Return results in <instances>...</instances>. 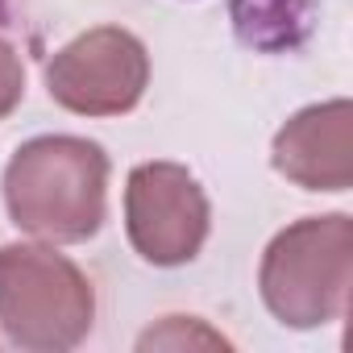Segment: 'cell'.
<instances>
[{"instance_id":"obj_1","label":"cell","mask_w":353,"mask_h":353,"mask_svg":"<svg viewBox=\"0 0 353 353\" xmlns=\"http://www.w3.org/2000/svg\"><path fill=\"white\" fill-rule=\"evenodd\" d=\"M13 225L50 245L96 237L108 208V154L88 137H34L5 166Z\"/></svg>"},{"instance_id":"obj_2","label":"cell","mask_w":353,"mask_h":353,"mask_svg":"<svg viewBox=\"0 0 353 353\" xmlns=\"http://www.w3.org/2000/svg\"><path fill=\"white\" fill-rule=\"evenodd\" d=\"M353 283V221L345 212L287 225L262 254L258 287L287 328H320L345 316Z\"/></svg>"},{"instance_id":"obj_3","label":"cell","mask_w":353,"mask_h":353,"mask_svg":"<svg viewBox=\"0 0 353 353\" xmlns=\"http://www.w3.org/2000/svg\"><path fill=\"white\" fill-rule=\"evenodd\" d=\"M96 320L88 274L54 245H0V328L17 349H75Z\"/></svg>"},{"instance_id":"obj_4","label":"cell","mask_w":353,"mask_h":353,"mask_svg":"<svg viewBox=\"0 0 353 353\" xmlns=\"http://www.w3.org/2000/svg\"><path fill=\"white\" fill-rule=\"evenodd\" d=\"M208 196L179 162H141L125 183V229L150 266H183L208 241Z\"/></svg>"},{"instance_id":"obj_5","label":"cell","mask_w":353,"mask_h":353,"mask_svg":"<svg viewBox=\"0 0 353 353\" xmlns=\"http://www.w3.org/2000/svg\"><path fill=\"white\" fill-rule=\"evenodd\" d=\"M145 83L150 54L121 26H100L71 38L46 63L50 100L79 117H121L145 96Z\"/></svg>"},{"instance_id":"obj_6","label":"cell","mask_w":353,"mask_h":353,"mask_svg":"<svg viewBox=\"0 0 353 353\" xmlns=\"http://www.w3.org/2000/svg\"><path fill=\"white\" fill-rule=\"evenodd\" d=\"M274 170L303 192L353 188V104L324 100L295 112L274 133Z\"/></svg>"},{"instance_id":"obj_7","label":"cell","mask_w":353,"mask_h":353,"mask_svg":"<svg viewBox=\"0 0 353 353\" xmlns=\"http://www.w3.org/2000/svg\"><path fill=\"white\" fill-rule=\"evenodd\" d=\"M303 9L307 0H233V17H237V30L245 42L262 46L266 30H283V21H303Z\"/></svg>"},{"instance_id":"obj_8","label":"cell","mask_w":353,"mask_h":353,"mask_svg":"<svg viewBox=\"0 0 353 353\" xmlns=\"http://www.w3.org/2000/svg\"><path fill=\"white\" fill-rule=\"evenodd\" d=\"M137 349H229V341L196 316H166L137 341Z\"/></svg>"},{"instance_id":"obj_9","label":"cell","mask_w":353,"mask_h":353,"mask_svg":"<svg viewBox=\"0 0 353 353\" xmlns=\"http://www.w3.org/2000/svg\"><path fill=\"white\" fill-rule=\"evenodd\" d=\"M26 96V67L17 59V50L0 38V121H5Z\"/></svg>"}]
</instances>
